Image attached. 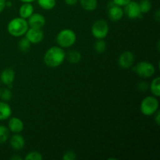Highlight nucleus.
I'll return each instance as SVG.
<instances>
[{
	"label": "nucleus",
	"mask_w": 160,
	"mask_h": 160,
	"mask_svg": "<svg viewBox=\"0 0 160 160\" xmlns=\"http://www.w3.org/2000/svg\"><path fill=\"white\" fill-rule=\"evenodd\" d=\"M155 19H156V20L157 22L160 21V11H159V9H157V11H156V13H155Z\"/></svg>",
	"instance_id": "33"
},
{
	"label": "nucleus",
	"mask_w": 160,
	"mask_h": 160,
	"mask_svg": "<svg viewBox=\"0 0 160 160\" xmlns=\"http://www.w3.org/2000/svg\"><path fill=\"white\" fill-rule=\"evenodd\" d=\"M138 4L142 14L148 13L152 9V2L150 0H141Z\"/></svg>",
	"instance_id": "23"
},
{
	"label": "nucleus",
	"mask_w": 160,
	"mask_h": 160,
	"mask_svg": "<svg viewBox=\"0 0 160 160\" xmlns=\"http://www.w3.org/2000/svg\"><path fill=\"white\" fill-rule=\"evenodd\" d=\"M159 100L154 95H149L143 98L140 105V110L146 117L153 116L159 110Z\"/></svg>",
	"instance_id": "4"
},
{
	"label": "nucleus",
	"mask_w": 160,
	"mask_h": 160,
	"mask_svg": "<svg viewBox=\"0 0 160 160\" xmlns=\"http://www.w3.org/2000/svg\"><path fill=\"white\" fill-rule=\"evenodd\" d=\"M12 115V109L10 106L7 103V102L0 101V121H3Z\"/></svg>",
	"instance_id": "16"
},
{
	"label": "nucleus",
	"mask_w": 160,
	"mask_h": 160,
	"mask_svg": "<svg viewBox=\"0 0 160 160\" xmlns=\"http://www.w3.org/2000/svg\"><path fill=\"white\" fill-rule=\"evenodd\" d=\"M28 23L29 28H40L42 29L45 24V18L42 14L35 12L33 13L29 18L28 19Z\"/></svg>",
	"instance_id": "12"
},
{
	"label": "nucleus",
	"mask_w": 160,
	"mask_h": 160,
	"mask_svg": "<svg viewBox=\"0 0 160 160\" xmlns=\"http://www.w3.org/2000/svg\"><path fill=\"white\" fill-rule=\"evenodd\" d=\"M12 97V93L9 88H6L1 89V96H0V98L2 99V101L9 102L10 101Z\"/></svg>",
	"instance_id": "25"
},
{
	"label": "nucleus",
	"mask_w": 160,
	"mask_h": 160,
	"mask_svg": "<svg viewBox=\"0 0 160 160\" xmlns=\"http://www.w3.org/2000/svg\"><path fill=\"white\" fill-rule=\"evenodd\" d=\"M9 138V130L4 125H0V145L7 142Z\"/></svg>",
	"instance_id": "22"
},
{
	"label": "nucleus",
	"mask_w": 160,
	"mask_h": 160,
	"mask_svg": "<svg viewBox=\"0 0 160 160\" xmlns=\"http://www.w3.org/2000/svg\"><path fill=\"white\" fill-rule=\"evenodd\" d=\"M107 14L109 20L117 22L123 18L124 12H123V7L117 6L113 2L111 1L107 6Z\"/></svg>",
	"instance_id": "8"
},
{
	"label": "nucleus",
	"mask_w": 160,
	"mask_h": 160,
	"mask_svg": "<svg viewBox=\"0 0 160 160\" xmlns=\"http://www.w3.org/2000/svg\"><path fill=\"white\" fill-rule=\"evenodd\" d=\"M116 5L117 6H120L121 7H123V6H126L128 3H129L131 0H112Z\"/></svg>",
	"instance_id": "29"
},
{
	"label": "nucleus",
	"mask_w": 160,
	"mask_h": 160,
	"mask_svg": "<svg viewBox=\"0 0 160 160\" xmlns=\"http://www.w3.org/2000/svg\"><path fill=\"white\" fill-rule=\"evenodd\" d=\"M34 13V6L31 3L23 2L19 9V17L28 20Z\"/></svg>",
	"instance_id": "15"
},
{
	"label": "nucleus",
	"mask_w": 160,
	"mask_h": 160,
	"mask_svg": "<svg viewBox=\"0 0 160 160\" xmlns=\"http://www.w3.org/2000/svg\"><path fill=\"white\" fill-rule=\"evenodd\" d=\"M66 59L72 64L78 63L81 60V54L77 50H70L66 53Z\"/></svg>",
	"instance_id": "17"
},
{
	"label": "nucleus",
	"mask_w": 160,
	"mask_h": 160,
	"mask_svg": "<svg viewBox=\"0 0 160 160\" xmlns=\"http://www.w3.org/2000/svg\"><path fill=\"white\" fill-rule=\"evenodd\" d=\"M12 5L11 1H6V7H11Z\"/></svg>",
	"instance_id": "36"
},
{
	"label": "nucleus",
	"mask_w": 160,
	"mask_h": 160,
	"mask_svg": "<svg viewBox=\"0 0 160 160\" xmlns=\"http://www.w3.org/2000/svg\"><path fill=\"white\" fill-rule=\"evenodd\" d=\"M79 2V0H64V2L67 5V6H75L77 3Z\"/></svg>",
	"instance_id": "31"
},
{
	"label": "nucleus",
	"mask_w": 160,
	"mask_h": 160,
	"mask_svg": "<svg viewBox=\"0 0 160 160\" xmlns=\"http://www.w3.org/2000/svg\"><path fill=\"white\" fill-rule=\"evenodd\" d=\"M149 88L152 94L156 98L160 96V78L156 77L152 81L151 84H149Z\"/></svg>",
	"instance_id": "19"
},
{
	"label": "nucleus",
	"mask_w": 160,
	"mask_h": 160,
	"mask_svg": "<svg viewBox=\"0 0 160 160\" xmlns=\"http://www.w3.org/2000/svg\"><path fill=\"white\" fill-rule=\"evenodd\" d=\"M123 12L125 15L131 20L142 18V13L141 12L140 7H139L138 2L132 1L131 0L129 3L123 6Z\"/></svg>",
	"instance_id": "7"
},
{
	"label": "nucleus",
	"mask_w": 160,
	"mask_h": 160,
	"mask_svg": "<svg viewBox=\"0 0 160 160\" xmlns=\"http://www.w3.org/2000/svg\"><path fill=\"white\" fill-rule=\"evenodd\" d=\"M10 159L12 160H22V158L20 157V156H17V155H14V156H12Z\"/></svg>",
	"instance_id": "34"
},
{
	"label": "nucleus",
	"mask_w": 160,
	"mask_h": 160,
	"mask_svg": "<svg viewBox=\"0 0 160 160\" xmlns=\"http://www.w3.org/2000/svg\"><path fill=\"white\" fill-rule=\"evenodd\" d=\"M135 56L131 51H125L120 55L118 58V64L120 68L129 69L134 66Z\"/></svg>",
	"instance_id": "9"
},
{
	"label": "nucleus",
	"mask_w": 160,
	"mask_h": 160,
	"mask_svg": "<svg viewBox=\"0 0 160 160\" xmlns=\"http://www.w3.org/2000/svg\"><path fill=\"white\" fill-rule=\"evenodd\" d=\"M92 34L96 39H104L107 37L109 31V27L105 20H97L92 26Z\"/></svg>",
	"instance_id": "5"
},
{
	"label": "nucleus",
	"mask_w": 160,
	"mask_h": 160,
	"mask_svg": "<svg viewBox=\"0 0 160 160\" xmlns=\"http://www.w3.org/2000/svg\"><path fill=\"white\" fill-rule=\"evenodd\" d=\"M77 41L76 33L71 29L66 28L59 31L56 35V42L62 48H70Z\"/></svg>",
	"instance_id": "3"
},
{
	"label": "nucleus",
	"mask_w": 160,
	"mask_h": 160,
	"mask_svg": "<svg viewBox=\"0 0 160 160\" xmlns=\"http://www.w3.org/2000/svg\"><path fill=\"white\" fill-rule=\"evenodd\" d=\"M149 88V84L146 81H141L138 84V89L141 92H145Z\"/></svg>",
	"instance_id": "28"
},
{
	"label": "nucleus",
	"mask_w": 160,
	"mask_h": 160,
	"mask_svg": "<svg viewBox=\"0 0 160 160\" xmlns=\"http://www.w3.org/2000/svg\"><path fill=\"white\" fill-rule=\"evenodd\" d=\"M38 4L45 10H52L56 5V0H37Z\"/></svg>",
	"instance_id": "20"
},
{
	"label": "nucleus",
	"mask_w": 160,
	"mask_h": 160,
	"mask_svg": "<svg viewBox=\"0 0 160 160\" xmlns=\"http://www.w3.org/2000/svg\"><path fill=\"white\" fill-rule=\"evenodd\" d=\"M20 2H21L22 3L23 2H29V3H32L34 2L37 1V0H20Z\"/></svg>",
	"instance_id": "35"
},
{
	"label": "nucleus",
	"mask_w": 160,
	"mask_h": 160,
	"mask_svg": "<svg viewBox=\"0 0 160 160\" xmlns=\"http://www.w3.org/2000/svg\"><path fill=\"white\" fill-rule=\"evenodd\" d=\"M25 160H42L43 156L42 153L38 151H31L28 152L24 157Z\"/></svg>",
	"instance_id": "26"
},
{
	"label": "nucleus",
	"mask_w": 160,
	"mask_h": 160,
	"mask_svg": "<svg viewBox=\"0 0 160 160\" xmlns=\"http://www.w3.org/2000/svg\"><path fill=\"white\" fill-rule=\"evenodd\" d=\"M31 45H32V44L28 41V39L26 37H24L22 38L19 41L18 48L19 49H20V51L22 52H28L30 50Z\"/></svg>",
	"instance_id": "21"
},
{
	"label": "nucleus",
	"mask_w": 160,
	"mask_h": 160,
	"mask_svg": "<svg viewBox=\"0 0 160 160\" xmlns=\"http://www.w3.org/2000/svg\"><path fill=\"white\" fill-rule=\"evenodd\" d=\"M81 7L88 12H92L98 7V0H79Z\"/></svg>",
	"instance_id": "18"
},
{
	"label": "nucleus",
	"mask_w": 160,
	"mask_h": 160,
	"mask_svg": "<svg viewBox=\"0 0 160 160\" xmlns=\"http://www.w3.org/2000/svg\"><path fill=\"white\" fill-rule=\"evenodd\" d=\"M25 37L31 44H39L44 38V32L40 28H29L25 33Z\"/></svg>",
	"instance_id": "10"
},
{
	"label": "nucleus",
	"mask_w": 160,
	"mask_h": 160,
	"mask_svg": "<svg viewBox=\"0 0 160 160\" xmlns=\"http://www.w3.org/2000/svg\"><path fill=\"white\" fill-rule=\"evenodd\" d=\"M154 121H155V123H156V124L158 125V126H159V125L160 124V112H159V111L158 110L157 112H156V113L154 114Z\"/></svg>",
	"instance_id": "30"
},
{
	"label": "nucleus",
	"mask_w": 160,
	"mask_h": 160,
	"mask_svg": "<svg viewBox=\"0 0 160 160\" xmlns=\"http://www.w3.org/2000/svg\"><path fill=\"white\" fill-rule=\"evenodd\" d=\"M15 77L16 73L13 69L7 67L2 70L1 73H0V81L3 84L7 86L9 88H10L12 87L14 80H15Z\"/></svg>",
	"instance_id": "11"
},
{
	"label": "nucleus",
	"mask_w": 160,
	"mask_h": 160,
	"mask_svg": "<svg viewBox=\"0 0 160 160\" xmlns=\"http://www.w3.org/2000/svg\"><path fill=\"white\" fill-rule=\"evenodd\" d=\"M9 144L14 150L20 151L24 148L25 139L21 134H20V133H17V134H14L13 135L11 136Z\"/></svg>",
	"instance_id": "14"
},
{
	"label": "nucleus",
	"mask_w": 160,
	"mask_h": 160,
	"mask_svg": "<svg viewBox=\"0 0 160 160\" xmlns=\"http://www.w3.org/2000/svg\"><path fill=\"white\" fill-rule=\"evenodd\" d=\"M6 0H0V13L2 12L6 8Z\"/></svg>",
	"instance_id": "32"
},
{
	"label": "nucleus",
	"mask_w": 160,
	"mask_h": 160,
	"mask_svg": "<svg viewBox=\"0 0 160 160\" xmlns=\"http://www.w3.org/2000/svg\"><path fill=\"white\" fill-rule=\"evenodd\" d=\"M0 96H1V89H0Z\"/></svg>",
	"instance_id": "37"
},
{
	"label": "nucleus",
	"mask_w": 160,
	"mask_h": 160,
	"mask_svg": "<svg viewBox=\"0 0 160 160\" xmlns=\"http://www.w3.org/2000/svg\"><path fill=\"white\" fill-rule=\"evenodd\" d=\"M76 158V153L73 151H71V150L67 151L62 156V159L63 160H75Z\"/></svg>",
	"instance_id": "27"
},
{
	"label": "nucleus",
	"mask_w": 160,
	"mask_h": 160,
	"mask_svg": "<svg viewBox=\"0 0 160 160\" xmlns=\"http://www.w3.org/2000/svg\"><path fill=\"white\" fill-rule=\"evenodd\" d=\"M106 47H107V45H106L104 39H97L96 42H95V45H94V48H95V52L98 53L104 52L106 50Z\"/></svg>",
	"instance_id": "24"
},
{
	"label": "nucleus",
	"mask_w": 160,
	"mask_h": 160,
	"mask_svg": "<svg viewBox=\"0 0 160 160\" xmlns=\"http://www.w3.org/2000/svg\"><path fill=\"white\" fill-rule=\"evenodd\" d=\"M66 60V52L64 48L58 46H52L45 52L43 57L44 63L49 68H57Z\"/></svg>",
	"instance_id": "1"
},
{
	"label": "nucleus",
	"mask_w": 160,
	"mask_h": 160,
	"mask_svg": "<svg viewBox=\"0 0 160 160\" xmlns=\"http://www.w3.org/2000/svg\"><path fill=\"white\" fill-rule=\"evenodd\" d=\"M133 70L140 78H150L156 73V68L154 65L147 61L139 62L133 68Z\"/></svg>",
	"instance_id": "6"
},
{
	"label": "nucleus",
	"mask_w": 160,
	"mask_h": 160,
	"mask_svg": "<svg viewBox=\"0 0 160 160\" xmlns=\"http://www.w3.org/2000/svg\"><path fill=\"white\" fill-rule=\"evenodd\" d=\"M23 127L24 125L23 121L18 117H11L8 122V129L13 134L21 132L23 130Z\"/></svg>",
	"instance_id": "13"
},
{
	"label": "nucleus",
	"mask_w": 160,
	"mask_h": 160,
	"mask_svg": "<svg viewBox=\"0 0 160 160\" xmlns=\"http://www.w3.org/2000/svg\"><path fill=\"white\" fill-rule=\"evenodd\" d=\"M29 28L27 20L18 17L12 19L7 24V31L11 36L15 38L22 37Z\"/></svg>",
	"instance_id": "2"
}]
</instances>
